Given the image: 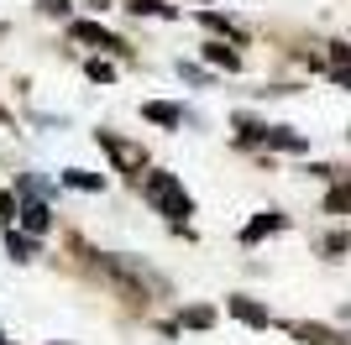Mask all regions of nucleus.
Listing matches in <instances>:
<instances>
[{
  "label": "nucleus",
  "mask_w": 351,
  "mask_h": 345,
  "mask_svg": "<svg viewBox=\"0 0 351 345\" xmlns=\"http://www.w3.org/2000/svg\"><path fill=\"white\" fill-rule=\"evenodd\" d=\"M95 5H105V0H95Z\"/></svg>",
  "instance_id": "22"
},
{
  "label": "nucleus",
  "mask_w": 351,
  "mask_h": 345,
  "mask_svg": "<svg viewBox=\"0 0 351 345\" xmlns=\"http://www.w3.org/2000/svg\"><path fill=\"white\" fill-rule=\"evenodd\" d=\"M100 146L105 152H110V157H116V168L121 172H136V178H142V146H132V142H121V136H110V131H100Z\"/></svg>",
  "instance_id": "3"
},
{
  "label": "nucleus",
  "mask_w": 351,
  "mask_h": 345,
  "mask_svg": "<svg viewBox=\"0 0 351 345\" xmlns=\"http://www.w3.org/2000/svg\"><path fill=\"white\" fill-rule=\"evenodd\" d=\"M5 251H11L16 261H27V257H32V241H27V235H16V230H11V235H5Z\"/></svg>",
  "instance_id": "14"
},
{
  "label": "nucleus",
  "mask_w": 351,
  "mask_h": 345,
  "mask_svg": "<svg viewBox=\"0 0 351 345\" xmlns=\"http://www.w3.org/2000/svg\"><path fill=\"white\" fill-rule=\"evenodd\" d=\"M89 79H95V84H110V79H116V68H110V63H105V58H95V63H89Z\"/></svg>",
  "instance_id": "16"
},
{
  "label": "nucleus",
  "mask_w": 351,
  "mask_h": 345,
  "mask_svg": "<svg viewBox=\"0 0 351 345\" xmlns=\"http://www.w3.org/2000/svg\"><path fill=\"white\" fill-rule=\"evenodd\" d=\"M346 204H351V183H346V188H336V194H330V209H346Z\"/></svg>",
  "instance_id": "18"
},
{
  "label": "nucleus",
  "mask_w": 351,
  "mask_h": 345,
  "mask_svg": "<svg viewBox=\"0 0 351 345\" xmlns=\"http://www.w3.org/2000/svg\"><path fill=\"white\" fill-rule=\"evenodd\" d=\"M199 5H210V0H199Z\"/></svg>",
  "instance_id": "23"
},
{
  "label": "nucleus",
  "mask_w": 351,
  "mask_h": 345,
  "mask_svg": "<svg viewBox=\"0 0 351 345\" xmlns=\"http://www.w3.org/2000/svg\"><path fill=\"white\" fill-rule=\"evenodd\" d=\"M142 115L152 120V126H162V131H178V126H184V110H178V105H168V100H147Z\"/></svg>",
  "instance_id": "6"
},
{
  "label": "nucleus",
  "mask_w": 351,
  "mask_h": 345,
  "mask_svg": "<svg viewBox=\"0 0 351 345\" xmlns=\"http://www.w3.org/2000/svg\"><path fill=\"white\" fill-rule=\"evenodd\" d=\"M351 246V235H325V251H330V257H336V251H346Z\"/></svg>",
  "instance_id": "17"
},
{
  "label": "nucleus",
  "mask_w": 351,
  "mask_h": 345,
  "mask_svg": "<svg viewBox=\"0 0 351 345\" xmlns=\"http://www.w3.org/2000/svg\"><path fill=\"white\" fill-rule=\"evenodd\" d=\"M263 142L267 146H283V152H304V136H293L289 126H263Z\"/></svg>",
  "instance_id": "8"
},
{
  "label": "nucleus",
  "mask_w": 351,
  "mask_h": 345,
  "mask_svg": "<svg viewBox=\"0 0 351 345\" xmlns=\"http://www.w3.org/2000/svg\"><path fill=\"white\" fill-rule=\"evenodd\" d=\"M336 79H341V84H346V89H351V68H341V73H336Z\"/></svg>",
  "instance_id": "21"
},
{
  "label": "nucleus",
  "mask_w": 351,
  "mask_h": 345,
  "mask_svg": "<svg viewBox=\"0 0 351 345\" xmlns=\"http://www.w3.org/2000/svg\"><path fill=\"white\" fill-rule=\"evenodd\" d=\"M142 199L158 209V215H168V220H184L194 209V199L184 194V183H178L173 172H147L142 178Z\"/></svg>",
  "instance_id": "1"
},
{
  "label": "nucleus",
  "mask_w": 351,
  "mask_h": 345,
  "mask_svg": "<svg viewBox=\"0 0 351 345\" xmlns=\"http://www.w3.org/2000/svg\"><path fill=\"white\" fill-rule=\"evenodd\" d=\"M205 58L215 63V68H226V73L241 68V53H236V47H226V42H205Z\"/></svg>",
  "instance_id": "9"
},
{
  "label": "nucleus",
  "mask_w": 351,
  "mask_h": 345,
  "mask_svg": "<svg viewBox=\"0 0 351 345\" xmlns=\"http://www.w3.org/2000/svg\"><path fill=\"white\" fill-rule=\"evenodd\" d=\"M226 314H236L241 324H252V330H267V324H273V314H267L263 303H252V298H226Z\"/></svg>",
  "instance_id": "4"
},
{
  "label": "nucleus",
  "mask_w": 351,
  "mask_h": 345,
  "mask_svg": "<svg viewBox=\"0 0 351 345\" xmlns=\"http://www.w3.org/2000/svg\"><path fill=\"white\" fill-rule=\"evenodd\" d=\"M16 215H21V204H16V194H5V188H0V225H11Z\"/></svg>",
  "instance_id": "15"
},
{
  "label": "nucleus",
  "mask_w": 351,
  "mask_h": 345,
  "mask_svg": "<svg viewBox=\"0 0 351 345\" xmlns=\"http://www.w3.org/2000/svg\"><path fill=\"white\" fill-rule=\"evenodd\" d=\"M21 230H27V235H47V230H53V209H47L43 199H27L21 204Z\"/></svg>",
  "instance_id": "5"
},
{
  "label": "nucleus",
  "mask_w": 351,
  "mask_h": 345,
  "mask_svg": "<svg viewBox=\"0 0 351 345\" xmlns=\"http://www.w3.org/2000/svg\"><path fill=\"white\" fill-rule=\"evenodd\" d=\"M136 16H162V21H173V5H162V0H132Z\"/></svg>",
  "instance_id": "13"
},
{
  "label": "nucleus",
  "mask_w": 351,
  "mask_h": 345,
  "mask_svg": "<svg viewBox=\"0 0 351 345\" xmlns=\"http://www.w3.org/2000/svg\"><path fill=\"white\" fill-rule=\"evenodd\" d=\"M283 225H289V220H283L278 209H267V215H257L247 230H241V246H257L263 235H273V230H283Z\"/></svg>",
  "instance_id": "7"
},
{
  "label": "nucleus",
  "mask_w": 351,
  "mask_h": 345,
  "mask_svg": "<svg viewBox=\"0 0 351 345\" xmlns=\"http://www.w3.org/2000/svg\"><path fill=\"white\" fill-rule=\"evenodd\" d=\"M330 58H336V68H351V47L346 42H336V53H330Z\"/></svg>",
  "instance_id": "19"
},
{
  "label": "nucleus",
  "mask_w": 351,
  "mask_h": 345,
  "mask_svg": "<svg viewBox=\"0 0 351 345\" xmlns=\"http://www.w3.org/2000/svg\"><path fill=\"white\" fill-rule=\"evenodd\" d=\"M184 324H189V330H210V324H215V309H210V303H194V309H184Z\"/></svg>",
  "instance_id": "12"
},
{
  "label": "nucleus",
  "mask_w": 351,
  "mask_h": 345,
  "mask_svg": "<svg viewBox=\"0 0 351 345\" xmlns=\"http://www.w3.org/2000/svg\"><path fill=\"white\" fill-rule=\"evenodd\" d=\"M205 27L215 31V37H231V42H241V31H236L231 16H220V11H205Z\"/></svg>",
  "instance_id": "11"
},
{
  "label": "nucleus",
  "mask_w": 351,
  "mask_h": 345,
  "mask_svg": "<svg viewBox=\"0 0 351 345\" xmlns=\"http://www.w3.org/2000/svg\"><path fill=\"white\" fill-rule=\"evenodd\" d=\"M73 42H89V47H100V53H126V42H121L116 31H105L100 21H73Z\"/></svg>",
  "instance_id": "2"
},
{
  "label": "nucleus",
  "mask_w": 351,
  "mask_h": 345,
  "mask_svg": "<svg viewBox=\"0 0 351 345\" xmlns=\"http://www.w3.org/2000/svg\"><path fill=\"white\" fill-rule=\"evenodd\" d=\"M63 183H69V188H84V194H100L105 178H100V172H84V168H69V172H63Z\"/></svg>",
  "instance_id": "10"
},
{
  "label": "nucleus",
  "mask_w": 351,
  "mask_h": 345,
  "mask_svg": "<svg viewBox=\"0 0 351 345\" xmlns=\"http://www.w3.org/2000/svg\"><path fill=\"white\" fill-rule=\"evenodd\" d=\"M37 5H43L47 16H58V11H69V0H37Z\"/></svg>",
  "instance_id": "20"
}]
</instances>
